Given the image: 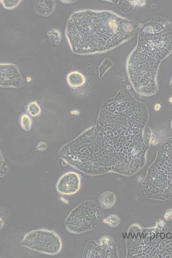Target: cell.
Returning a JSON list of instances; mask_svg holds the SVG:
<instances>
[{"label":"cell","mask_w":172,"mask_h":258,"mask_svg":"<svg viewBox=\"0 0 172 258\" xmlns=\"http://www.w3.org/2000/svg\"><path fill=\"white\" fill-rule=\"evenodd\" d=\"M148 107L126 90L101 105L96 125L85 130L93 150L97 175L113 172L125 175L144 166L150 144L144 131Z\"/></svg>","instance_id":"cell-1"},{"label":"cell","mask_w":172,"mask_h":258,"mask_svg":"<svg viewBox=\"0 0 172 258\" xmlns=\"http://www.w3.org/2000/svg\"><path fill=\"white\" fill-rule=\"evenodd\" d=\"M137 25L109 11L82 10L72 13L65 35L72 52L80 55L110 51L130 39Z\"/></svg>","instance_id":"cell-2"},{"label":"cell","mask_w":172,"mask_h":258,"mask_svg":"<svg viewBox=\"0 0 172 258\" xmlns=\"http://www.w3.org/2000/svg\"><path fill=\"white\" fill-rule=\"evenodd\" d=\"M167 23L156 18L141 27L137 45L127 62L129 79L136 92L152 96L158 91L157 72L159 64L170 52L172 41Z\"/></svg>","instance_id":"cell-3"},{"label":"cell","mask_w":172,"mask_h":258,"mask_svg":"<svg viewBox=\"0 0 172 258\" xmlns=\"http://www.w3.org/2000/svg\"><path fill=\"white\" fill-rule=\"evenodd\" d=\"M164 221L156 227L140 228L134 225L127 236L128 257L172 258V233Z\"/></svg>","instance_id":"cell-4"},{"label":"cell","mask_w":172,"mask_h":258,"mask_svg":"<svg viewBox=\"0 0 172 258\" xmlns=\"http://www.w3.org/2000/svg\"><path fill=\"white\" fill-rule=\"evenodd\" d=\"M142 188L148 197L172 199V137L165 139L160 145L157 158L148 169Z\"/></svg>","instance_id":"cell-5"},{"label":"cell","mask_w":172,"mask_h":258,"mask_svg":"<svg viewBox=\"0 0 172 258\" xmlns=\"http://www.w3.org/2000/svg\"><path fill=\"white\" fill-rule=\"evenodd\" d=\"M102 217V211L96 203L85 201L70 212L65 220V227L70 233L82 234L99 226Z\"/></svg>","instance_id":"cell-6"},{"label":"cell","mask_w":172,"mask_h":258,"mask_svg":"<svg viewBox=\"0 0 172 258\" xmlns=\"http://www.w3.org/2000/svg\"><path fill=\"white\" fill-rule=\"evenodd\" d=\"M21 244L31 251L51 256L59 254L62 245L60 236L55 231L43 228L28 232Z\"/></svg>","instance_id":"cell-7"},{"label":"cell","mask_w":172,"mask_h":258,"mask_svg":"<svg viewBox=\"0 0 172 258\" xmlns=\"http://www.w3.org/2000/svg\"><path fill=\"white\" fill-rule=\"evenodd\" d=\"M23 78L18 67L13 63L0 64V86L4 88H20Z\"/></svg>","instance_id":"cell-8"},{"label":"cell","mask_w":172,"mask_h":258,"mask_svg":"<svg viewBox=\"0 0 172 258\" xmlns=\"http://www.w3.org/2000/svg\"><path fill=\"white\" fill-rule=\"evenodd\" d=\"M81 185L80 175L75 172H69L62 175L59 179L57 183V191L63 196H72L79 192Z\"/></svg>","instance_id":"cell-9"},{"label":"cell","mask_w":172,"mask_h":258,"mask_svg":"<svg viewBox=\"0 0 172 258\" xmlns=\"http://www.w3.org/2000/svg\"><path fill=\"white\" fill-rule=\"evenodd\" d=\"M56 7V1L54 0L36 1L34 6L35 13L44 17H48L52 14Z\"/></svg>","instance_id":"cell-10"},{"label":"cell","mask_w":172,"mask_h":258,"mask_svg":"<svg viewBox=\"0 0 172 258\" xmlns=\"http://www.w3.org/2000/svg\"><path fill=\"white\" fill-rule=\"evenodd\" d=\"M67 84L72 88L82 87L86 82L85 77L82 74L77 71L69 72L66 77Z\"/></svg>","instance_id":"cell-11"},{"label":"cell","mask_w":172,"mask_h":258,"mask_svg":"<svg viewBox=\"0 0 172 258\" xmlns=\"http://www.w3.org/2000/svg\"><path fill=\"white\" fill-rule=\"evenodd\" d=\"M116 202V197L112 192H107L103 193L99 198V204L102 208L108 209L114 206Z\"/></svg>","instance_id":"cell-12"},{"label":"cell","mask_w":172,"mask_h":258,"mask_svg":"<svg viewBox=\"0 0 172 258\" xmlns=\"http://www.w3.org/2000/svg\"><path fill=\"white\" fill-rule=\"evenodd\" d=\"M49 42L51 44L58 45L60 44L62 39V34L60 30L57 28H53L47 32Z\"/></svg>","instance_id":"cell-13"},{"label":"cell","mask_w":172,"mask_h":258,"mask_svg":"<svg viewBox=\"0 0 172 258\" xmlns=\"http://www.w3.org/2000/svg\"><path fill=\"white\" fill-rule=\"evenodd\" d=\"M28 113L32 117L38 116L40 114L41 109L36 102H32L28 105L27 108Z\"/></svg>","instance_id":"cell-14"},{"label":"cell","mask_w":172,"mask_h":258,"mask_svg":"<svg viewBox=\"0 0 172 258\" xmlns=\"http://www.w3.org/2000/svg\"><path fill=\"white\" fill-rule=\"evenodd\" d=\"M20 123L21 128L24 130L27 131L31 130L32 121L31 117L28 115L24 114L21 115L20 118Z\"/></svg>","instance_id":"cell-15"},{"label":"cell","mask_w":172,"mask_h":258,"mask_svg":"<svg viewBox=\"0 0 172 258\" xmlns=\"http://www.w3.org/2000/svg\"><path fill=\"white\" fill-rule=\"evenodd\" d=\"M21 1V0H1V3L5 9L11 10L17 7Z\"/></svg>","instance_id":"cell-16"},{"label":"cell","mask_w":172,"mask_h":258,"mask_svg":"<svg viewBox=\"0 0 172 258\" xmlns=\"http://www.w3.org/2000/svg\"><path fill=\"white\" fill-rule=\"evenodd\" d=\"M104 222L110 227H115L119 225L121 220L116 215H111L104 220Z\"/></svg>","instance_id":"cell-17"},{"label":"cell","mask_w":172,"mask_h":258,"mask_svg":"<svg viewBox=\"0 0 172 258\" xmlns=\"http://www.w3.org/2000/svg\"><path fill=\"white\" fill-rule=\"evenodd\" d=\"M47 146L46 143L44 142H40L36 147V149L40 151H44L47 149Z\"/></svg>","instance_id":"cell-18"},{"label":"cell","mask_w":172,"mask_h":258,"mask_svg":"<svg viewBox=\"0 0 172 258\" xmlns=\"http://www.w3.org/2000/svg\"><path fill=\"white\" fill-rule=\"evenodd\" d=\"M165 219L168 221H172V209L168 210L165 216Z\"/></svg>","instance_id":"cell-19"},{"label":"cell","mask_w":172,"mask_h":258,"mask_svg":"<svg viewBox=\"0 0 172 258\" xmlns=\"http://www.w3.org/2000/svg\"><path fill=\"white\" fill-rule=\"evenodd\" d=\"M161 106L160 104H157L155 105V107H154V109L156 111H158L160 109H161Z\"/></svg>","instance_id":"cell-20"},{"label":"cell","mask_w":172,"mask_h":258,"mask_svg":"<svg viewBox=\"0 0 172 258\" xmlns=\"http://www.w3.org/2000/svg\"><path fill=\"white\" fill-rule=\"evenodd\" d=\"M62 2L64 3H71L75 2L76 1H61Z\"/></svg>","instance_id":"cell-21"},{"label":"cell","mask_w":172,"mask_h":258,"mask_svg":"<svg viewBox=\"0 0 172 258\" xmlns=\"http://www.w3.org/2000/svg\"><path fill=\"white\" fill-rule=\"evenodd\" d=\"M170 87L171 88H172V75L171 77V82H170Z\"/></svg>","instance_id":"cell-22"},{"label":"cell","mask_w":172,"mask_h":258,"mask_svg":"<svg viewBox=\"0 0 172 258\" xmlns=\"http://www.w3.org/2000/svg\"><path fill=\"white\" fill-rule=\"evenodd\" d=\"M171 128L172 129V119L171 120Z\"/></svg>","instance_id":"cell-23"}]
</instances>
